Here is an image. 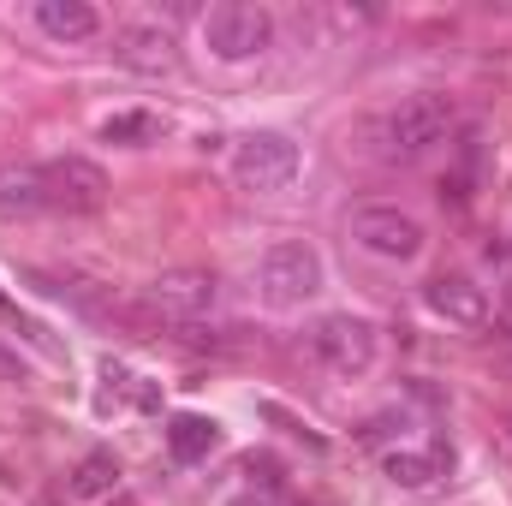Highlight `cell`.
<instances>
[{
	"label": "cell",
	"mask_w": 512,
	"mask_h": 506,
	"mask_svg": "<svg viewBox=\"0 0 512 506\" xmlns=\"http://www.w3.org/2000/svg\"><path fill=\"white\" fill-rule=\"evenodd\" d=\"M459 126V108H453V96H441V90H417V96H405L399 108H387L382 114V155L387 161H417V155H429L435 143H447Z\"/></svg>",
	"instance_id": "obj_1"
},
{
	"label": "cell",
	"mask_w": 512,
	"mask_h": 506,
	"mask_svg": "<svg viewBox=\"0 0 512 506\" xmlns=\"http://www.w3.org/2000/svg\"><path fill=\"white\" fill-rule=\"evenodd\" d=\"M328 268H322V251L304 245V239H286V245H268L262 262H256V298L268 310H298L322 292Z\"/></svg>",
	"instance_id": "obj_2"
},
{
	"label": "cell",
	"mask_w": 512,
	"mask_h": 506,
	"mask_svg": "<svg viewBox=\"0 0 512 506\" xmlns=\"http://www.w3.org/2000/svg\"><path fill=\"white\" fill-rule=\"evenodd\" d=\"M310 352H316V364L328 376L358 381V376H370V364H376V328L364 316H352V310H334V316H322L310 328Z\"/></svg>",
	"instance_id": "obj_3"
},
{
	"label": "cell",
	"mask_w": 512,
	"mask_h": 506,
	"mask_svg": "<svg viewBox=\"0 0 512 506\" xmlns=\"http://www.w3.org/2000/svg\"><path fill=\"white\" fill-rule=\"evenodd\" d=\"M203 42H209L215 60L239 66V60H256L274 42V18L262 6H251V0H221V6L203 12Z\"/></svg>",
	"instance_id": "obj_4"
},
{
	"label": "cell",
	"mask_w": 512,
	"mask_h": 506,
	"mask_svg": "<svg viewBox=\"0 0 512 506\" xmlns=\"http://www.w3.org/2000/svg\"><path fill=\"white\" fill-rule=\"evenodd\" d=\"M352 245L376 262H417L423 256V221L393 209V203H370L352 215Z\"/></svg>",
	"instance_id": "obj_5"
},
{
	"label": "cell",
	"mask_w": 512,
	"mask_h": 506,
	"mask_svg": "<svg viewBox=\"0 0 512 506\" xmlns=\"http://www.w3.org/2000/svg\"><path fill=\"white\" fill-rule=\"evenodd\" d=\"M233 179L245 191H286L298 179V143L280 137V131H251L233 149Z\"/></svg>",
	"instance_id": "obj_6"
},
{
	"label": "cell",
	"mask_w": 512,
	"mask_h": 506,
	"mask_svg": "<svg viewBox=\"0 0 512 506\" xmlns=\"http://www.w3.org/2000/svg\"><path fill=\"white\" fill-rule=\"evenodd\" d=\"M42 173H48V209H60V215H96L108 203V173L84 155H60Z\"/></svg>",
	"instance_id": "obj_7"
},
{
	"label": "cell",
	"mask_w": 512,
	"mask_h": 506,
	"mask_svg": "<svg viewBox=\"0 0 512 506\" xmlns=\"http://www.w3.org/2000/svg\"><path fill=\"white\" fill-rule=\"evenodd\" d=\"M114 60L126 72H137V78H173L179 72V42L161 24H126L114 36Z\"/></svg>",
	"instance_id": "obj_8"
},
{
	"label": "cell",
	"mask_w": 512,
	"mask_h": 506,
	"mask_svg": "<svg viewBox=\"0 0 512 506\" xmlns=\"http://www.w3.org/2000/svg\"><path fill=\"white\" fill-rule=\"evenodd\" d=\"M149 304L173 322H191L215 304V274L209 268H167V274L149 280Z\"/></svg>",
	"instance_id": "obj_9"
},
{
	"label": "cell",
	"mask_w": 512,
	"mask_h": 506,
	"mask_svg": "<svg viewBox=\"0 0 512 506\" xmlns=\"http://www.w3.org/2000/svg\"><path fill=\"white\" fill-rule=\"evenodd\" d=\"M423 298H429V310L441 316V322H453V328H489V292L477 286V280H465V274H435L429 286H423Z\"/></svg>",
	"instance_id": "obj_10"
},
{
	"label": "cell",
	"mask_w": 512,
	"mask_h": 506,
	"mask_svg": "<svg viewBox=\"0 0 512 506\" xmlns=\"http://www.w3.org/2000/svg\"><path fill=\"white\" fill-rule=\"evenodd\" d=\"M48 209V173L36 161H0V221H30Z\"/></svg>",
	"instance_id": "obj_11"
},
{
	"label": "cell",
	"mask_w": 512,
	"mask_h": 506,
	"mask_svg": "<svg viewBox=\"0 0 512 506\" xmlns=\"http://www.w3.org/2000/svg\"><path fill=\"white\" fill-rule=\"evenodd\" d=\"M36 30L48 42H90L102 30V12L90 0H36Z\"/></svg>",
	"instance_id": "obj_12"
},
{
	"label": "cell",
	"mask_w": 512,
	"mask_h": 506,
	"mask_svg": "<svg viewBox=\"0 0 512 506\" xmlns=\"http://www.w3.org/2000/svg\"><path fill=\"white\" fill-rule=\"evenodd\" d=\"M215 441H221V429H215L209 417H197V411H179V417L167 423V453H173L179 465L209 459V453H215Z\"/></svg>",
	"instance_id": "obj_13"
},
{
	"label": "cell",
	"mask_w": 512,
	"mask_h": 506,
	"mask_svg": "<svg viewBox=\"0 0 512 506\" xmlns=\"http://www.w3.org/2000/svg\"><path fill=\"white\" fill-rule=\"evenodd\" d=\"M447 459H453V453H441V447H435V453H387L382 471L399 489H429V483L447 471Z\"/></svg>",
	"instance_id": "obj_14"
},
{
	"label": "cell",
	"mask_w": 512,
	"mask_h": 506,
	"mask_svg": "<svg viewBox=\"0 0 512 506\" xmlns=\"http://www.w3.org/2000/svg\"><path fill=\"white\" fill-rule=\"evenodd\" d=\"M114 483H120V459H114V453H90V459L72 471V501L114 495Z\"/></svg>",
	"instance_id": "obj_15"
},
{
	"label": "cell",
	"mask_w": 512,
	"mask_h": 506,
	"mask_svg": "<svg viewBox=\"0 0 512 506\" xmlns=\"http://www.w3.org/2000/svg\"><path fill=\"white\" fill-rule=\"evenodd\" d=\"M161 131H167V126H161L155 114H143V108H131V114H114V120H102V137H108V143H131V149L155 143Z\"/></svg>",
	"instance_id": "obj_16"
},
{
	"label": "cell",
	"mask_w": 512,
	"mask_h": 506,
	"mask_svg": "<svg viewBox=\"0 0 512 506\" xmlns=\"http://www.w3.org/2000/svg\"><path fill=\"white\" fill-rule=\"evenodd\" d=\"M0 316H12V298H6V292H0Z\"/></svg>",
	"instance_id": "obj_17"
},
{
	"label": "cell",
	"mask_w": 512,
	"mask_h": 506,
	"mask_svg": "<svg viewBox=\"0 0 512 506\" xmlns=\"http://www.w3.org/2000/svg\"><path fill=\"white\" fill-rule=\"evenodd\" d=\"M114 506H137V501H126V495H120V501H114Z\"/></svg>",
	"instance_id": "obj_18"
}]
</instances>
